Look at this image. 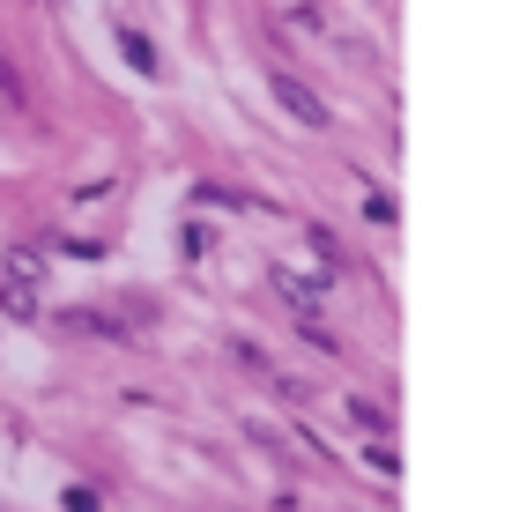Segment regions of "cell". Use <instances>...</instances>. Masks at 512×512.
Here are the masks:
<instances>
[{"label":"cell","mask_w":512,"mask_h":512,"mask_svg":"<svg viewBox=\"0 0 512 512\" xmlns=\"http://www.w3.org/2000/svg\"><path fill=\"white\" fill-rule=\"evenodd\" d=\"M275 104H290V112L305 119V127H327V104L312 97V90H305L297 75H275Z\"/></svg>","instance_id":"6da1fadb"},{"label":"cell","mask_w":512,"mask_h":512,"mask_svg":"<svg viewBox=\"0 0 512 512\" xmlns=\"http://www.w3.org/2000/svg\"><path fill=\"white\" fill-rule=\"evenodd\" d=\"M119 52H127L141 75H156V52H149V38H141V30H119Z\"/></svg>","instance_id":"7a4b0ae2"}]
</instances>
